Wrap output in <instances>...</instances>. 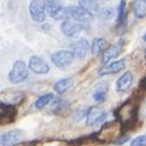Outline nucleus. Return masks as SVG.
Instances as JSON below:
<instances>
[{"instance_id":"nucleus-1","label":"nucleus","mask_w":146,"mask_h":146,"mask_svg":"<svg viewBox=\"0 0 146 146\" xmlns=\"http://www.w3.org/2000/svg\"><path fill=\"white\" fill-rule=\"evenodd\" d=\"M28 76H29L28 64L24 60H16L9 72V81L13 83V85H17V83L24 82L28 79Z\"/></svg>"},{"instance_id":"nucleus-2","label":"nucleus","mask_w":146,"mask_h":146,"mask_svg":"<svg viewBox=\"0 0 146 146\" xmlns=\"http://www.w3.org/2000/svg\"><path fill=\"white\" fill-rule=\"evenodd\" d=\"M44 6H45L46 15H48L50 17H52L56 21L70 19L69 12H68V7L62 6L60 4L54 1V0H45Z\"/></svg>"},{"instance_id":"nucleus-3","label":"nucleus","mask_w":146,"mask_h":146,"mask_svg":"<svg viewBox=\"0 0 146 146\" xmlns=\"http://www.w3.org/2000/svg\"><path fill=\"white\" fill-rule=\"evenodd\" d=\"M74 59L75 56L70 50H59L51 54V62L59 69H64V68L71 65Z\"/></svg>"},{"instance_id":"nucleus-4","label":"nucleus","mask_w":146,"mask_h":146,"mask_svg":"<svg viewBox=\"0 0 146 146\" xmlns=\"http://www.w3.org/2000/svg\"><path fill=\"white\" fill-rule=\"evenodd\" d=\"M135 112H137V108L130 102L124 103L123 105H121L117 111H115V116H117L118 121L124 123L126 126H128L129 123H132L134 121V117H135Z\"/></svg>"},{"instance_id":"nucleus-5","label":"nucleus","mask_w":146,"mask_h":146,"mask_svg":"<svg viewBox=\"0 0 146 146\" xmlns=\"http://www.w3.org/2000/svg\"><path fill=\"white\" fill-rule=\"evenodd\" d=\"M68 12H69V17L75 21L77 23H88L92 22L94 18V15H92L91 12H88L87 10L82 9L79 5H71L68 7Z\"/></svg>"},{"instance_id":"nucleus-6","label":"nucleus","mask_w":146,"mask_h":146,"mask_svg":"<svg viewBox=\"0 0 146 146\" xmlns=\"http://www.w3.org/2000/svg\"><path fill=\"white\" fill-rule=\"evenodd\" d=\"M28 11L32 19L36 23H44L46 21V11L42 0H32L29 3Z\"/></svg>"},{"instance_id":"nucleus-7","label":"nucleus","mask_w":146,"mask_h":146,"mask_svg":"<svg viewBox=\"0 0 146 146\" xmlns=\"http://www.w3.org/2000/svg\"><path fill=\"white\" fill-rule=\"evenodd\" d=\"M28 69L30 71H33L34 74L38 75H46L50 71V65L47 64L42 57L40 56H32L29 58V63H28Z\"/></svg>"},{"instance_id":"nucleus-8","label":"nucleus","mask_w":146,"mask_h":146,"mask_svg":"<svg viewBox=\"0 0 146 146\" xmlns=\"http://www.w3.org/2000/svg\"><path fill=\"white\" fill-rule=\"evenodd\" d=\"M123 44L124 41L122 39H119L117 42H115L110 46H108L105 48V51L103 52V56H102V62L104 64H109L111 60L116 59L117 57L121 54L122 48H123Z\"/></svg>"},{"instance_id":"nucleus-9","label":"nucleus","mask_w":146,"mask_h":146,"mask_svg":"<svg viewBox=\"0 0 146 146\" xmlns=\"http://www.w3.org/2000/svg\"><path fill=\"white\" fill-rule=\"evenodd\" d=\"M108 117V112L103 109L98 108H88L86 115V124L87 126H97V124L104 122Z\"/></svg>"},{"instance_id":"nucleus-10","label":"nucleus","mask_w":146,"mask_h":146,"mask_svg":"<svg viewBox=\"0 0 146 146\" xmlns=\"http://www.w3.org/2000/svg\"><path fill=\"white\" fill-rule=\"evenodd\" d=\"M83 24L77 23L75 21L65 19L60 23V32L68 38H75L83 30Z\"/></svg>"},{"instance_id":"nucleus-11","label":"nucleus","mask_w":146,"mask_h":146,"mask_svg":"<svg viewBox=\"0 0 146 146\" xmlns=\"http://www.w3.org/2000/svg\"><path fill=\"white\" fill-rule=\"evenodd\" d=\"M123 69H126V59H117V60L110 62L105 66L100 68L98 70V75L99 76L113 75V74H117V72L122 71Z\"/></svg>"},{"instance_id":"nucleus-12","label":"nucleus","mask_w":146,"mask_h":146,"mask_svg":"<svg viewBox=\"0 0 146 146\" xmlns=\"http://www.w3.org/2000/svg\"><path fill=\"white\" fill-rule=\"evenodd\" d=\"M22 130L19 129H11L3 134H0V146H11L18 144L22 140Z\"/></svg>"},{"instance_id":"nucleus-13","label":"nucleus","mask_w":146,"mask_h":146,"mask_svg":"<svg viewBox=\"0 0 146 146\" xmlns=\"http://www.w3.org/2000/svg\"><path fill=\"white\" fill-rule=\"evenodd\" d=\"M88 50H90V42H88V40L85 38L75 40L74 42L70 45V51L74 53L75 57H77V59H85Z\"/></svg>"},{"instance_id":"nucleus-14","label":"nucleus","mask_w":146,"mask_h":146,"mask_svg":"<svg viewBox=\"0 0 146 146\" xmlns=\"http://www.w3.org/2000/svg\"><path fill=\"white\" fill-rule=\"evenodd\" d=\"M17 113V109L15 105L0 102V124L12 122Z\"/></svg>"},{"instance_id":"nucleus-15","label":"nucleus","mask_w":146,"mask_h":146,"mask_svg":"<svg viewBox=\"0 0 146 146\" xmlns=\"http://www.w3.org/2000/svg\"><path fill=\"white\" fill-rule=\"evenodd\" d=\"M134 81V76L130 71H126L119 76V79L116 81V91L119 93H124L128 91L133 85Z\"/></svg>"},{"instance_id":"nucleus-16","label":"nucleus","mask_w":146,"mask_h":146,"mask_svg":"<svg viewBox=\"0 0 146 146\" xmlns=\"http://www.w3.org/2000/svg\"><path fill=\"white\" fill-rule=\"evenodd\" d=\"M77 1H79V6L87 10L92 15H99V12L102 11V4L99 0H77Z\"/></svg>"},{"instance_id":"nucleus-17","label":"nucleus","mask_w":146,"mask_h":146,"mask_svg":"<svg viewBox=\"0 0 146 146\" xmlns=\"http://www.w3.org/2000/svg\"><path fill=\"white\" fill-rule=\"evenodd\" d=\"M72 86H74V79H72V77H64V79H60L54 83L53 90L56 93H58V94H64Z\"/></svg>"},{"instance_id":"nucleus-18","label":"nucleus","mask_w":146,"mask_h":146,"mask_svg":"<svg viewBox=\"0 0 146 146\" xmlns=\"http://www.w3.org/2000/svg\"><path fill=\"white\" fill-rule=\"evenodd\" d=\"M127 3L126 0H121L117 6V24L118 27H123L126 25L127 22Z\"/></svg>"},{"instance_id":"nucleus-19","label":"nucleus","mask_w":146,"mask_h":146,"mask_svg":"<svg viewBox=\"0 0 146 146\" xmlns=\"http://www.w3.org/2000/svg\"><path fill=\"white\" fill-rule=\"evenodd\" d=\"M108 47V40L104 38H96L93 40L91 50H92V54L93 56H99L100 53H103L105 48Z\"/></svg>"},{"instance_id":"nucleus-20","label":"nucleus","mask_w":146,"mask_h":146,"mask_svg":"<svg viewBox=\"0 0 146 146\" xmlns=\"http://www.w3.org/2000/svg\"><path fill=\"white\" fill-rule=\"evenodd\" d=\"M133 12L135 18L143 19L146 17V0H134L133 1Z\"/></svg>"},{"instance_id":"nucleus-21","label":"nucleus","mask_w":146,"mask_h":146,"mask_svg":"<svg viewBox=\"0 0 146 146\" xmlns=\"http://www.w3.org/2000/svg\"><path fill=\"white\" fill-rule=\"evenodd\" d=\"M53 100H54V94L53 93H46V94L40 96L38 99H36L35 103H34V108L36 109V110H42L44 108H46L48 104H51Z\"/></svg>"},{"instance_id":"nucleus-22","label":"nucleus","mask_w":146,"mask_h":146,"mask_svg":"<svg viewBox=\"0 0 146 146\" xmlns=\"http://www.w3.org/2000/svg\"><path fill=\"white\" fill-rule=\"evenodd\" d=\"M106 97H108V85L103 83V85L98 86L96 92L93 93V99H94V102L102 104L106 100Z\"/></svg>"},{"instance_id":"nucleus-23","label":"nucleus","mask_w":146,"mask_h":146,"mask_svg":"<svg viewBox=\"0 0 146 146\" xmlns=\"http://www.w3.org/2000/svg\"><path fill=\"white\" fill-rule=\"evenodd\" d=\"M87 110L88 108H80L72 113V119L75 122H80L82 118H86V115H87Z\"/></svg>"},{"instance_id":"nucleus-24","label":"nucleus","mask_w":146,"mask_h":146,"mask_svg":"<svg viewBox=\"0 0 146 146\" xmlns=\"http://www.w3.org/2000/svg\"><path fill=\"white\" fill-rule=\"evenodd\" d=\"M115 16V9L113 7H108V9H102L99 12V17L103 19H111Z\"/></svg>"},{"instance_id":"nucleus-25","label":"nucleus","mask_w":146,"mask_h":146,"mask_svg":"<svg viewBox=\"0 0 146 146\" xmlns=\"http://www.w3.org/2000/svg\"><path fill=\"white\" fill-rule=\"evenodd\" d=\"M130 146H146V134L135 137L130 141Z\"/></svg>"},{"instance_id":"nucleus-26","label":"nucleus","mask_w":146,"mask_h":146,"mask_svg":"<svg viewBox=\"0 0 146 146\" xmlns=\"http://www.w3.org/2000/svg\"><path fill=\"white\" fill-rule=\"evenodd\" d=\"M119 139H116V141H115V143H116V145H123V144H126L127 141H129V135H122V137H118Z\"/></svg>"},{"instance_id":"nucleus-27","label":"nucleus","mask_w":146,"mask_h":146,"mask_svg":"<svg viewBox=\"0 0 146 146\" xmlns=\"http://www.w3.org/2000/svg\"><path fill=\"white\" fill-rule=\"evenodd\" d=\"M11 146H25V145L22 144V143H19V144H15V145H11Z\"/></svg>"},{"instance_id":"nucleus-28","label":"nucleus","mask_w":146,"mask_h":146,"mask_svg":"<svg viewBox=\"0 0 146 146\" xmlns=\"http://www.w3.org/2000/svg\"><path fill=\"white\" fill-rule=\"evenodd\" d=\"M143 39H144V41H145V42H146V33L144 34V38H143Z\"/></svg>"},{"instance_id":"nucleus-29","label":"nucleus","mask_w":146,"mask_h":146,"mask_svg":"<svg viewBox=\"0 0 146 146\" xmlns=\"http://www.w3.org/2000/svg\"><path fill=\"white\" fill-rule=\"evenodd\" d=\"M145 56H146V50H145Z\"/></svg>"}]
</instances>
